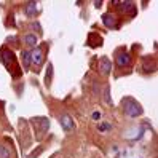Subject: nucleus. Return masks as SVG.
I'll return each mask as SVG.
<instances>
[{"label":"nucleus","mask_w":158,"mask_h":158,"mask_svg":"<svg viewBox=\"0 0 158 158\" xmlns=\"http://www.w3.org/2000/svg\"><path fill=\"white\" fill-rule=\"evenodd\" d=\"M123 112L128 115V117H139L142 114V107L137 104V102L134 101V99H131V98H128V99H125L123 101Z\"/></svg>","instance_id":"f257e3e1"},{"label":"nucleus","mask_w":158,"mask_h":158,"mask_svg":"<svg viewBox=\"0 0 158 158\" xmlns=\"http://www.w3.org/2000/svg\"><path fill=\"white\" fill-rule=\"evenodd\" d=\"M31 64H34V66H42V62H43V51L42 48H34L31 53Z\"/></svg>","instance_id":"f03ea898"},{"label":"nucleus","mask_w":158,"mask_h":158,"mask_svg":"<svg viewBox=\"0 0 158 158\" xmlns=\"http://www.w3.org/2000/svg\"><path fill=\"white\" fill-rule=\"evenodd\" d=\"M110 69H112V62H110L109 58H101L99 59V72H102L104 75H109L110 73Z\"/></svg>","instance_id":"7ed1b4c3"},{"label":"nucleus","mask_w":158,"mask_h":158,"mask_svg":"<svg viewBox=\"0 0 158 158\" xmlns=\"http://www.w3.org/2000/svg\"><path fill=\"white\" fill-rule=\"evenodd\" d=\"M115 62H117L118 67H126V66H129V62H131V56H129L128 53H120L117 56Z\"/></svg>","instance_id":"20e7f679"},{"label":"nucleus","mask_w":158,"mask_h":158,"mask_svg":"<svg viewBox=\"0 0 158 158\" xmlns=\"http://www.w3.org/2000/svg\"><path fill=\"white\" fill-rule=\"evenodd\" d=\"M61 125L62 128L66 129V131H72L73 128H75V123H73V120L70 115H62L61 117Z\"/></svg>","instance_id":"39448f33"},{"label":"nucleus","mask_w":158,"mask_h":158,"mask_svg":"<svg viewBox=\"0 0 158 158\" xmlns=\"http://www.w3.org/2000/svg\"><path fill=\"white\" fill-rule=\"evenodd\" d=\"M102 23H104L106 27L112 29V27H115V24H117V18L112 13H106V15H102Z\"/></svg>","instance_id":"423d86ee"},{"label":"nucleus","mask_w":158,"mask_h":158,"mask_svg":"<svg viewBox=\"0 0 158 158\" xmlns=\"http://www.w3.org/2000/svg\"><path fill=\"white\" fill-rule=\"evenodd\" d=\"M37 11H39V8H37V3H35V2L27 3V5H26V8H24L26 16H34V15H37Z\"/></svg>","instance_id":"0eeeda50"},{"label":"nucleus","mask_w":158,"mask_h":158,"mask_svg":"<svg viewBox=\"0 0 158 158\" xmlns=\"http://www.w3.org/2000/svg\"><path fill=\"white\" fill-rule=\"evenodd\" d=\"M21 59H23L24 70H29V67H31V54H29V51H23V54H21Z\"/></svg>","instance_id":"6e6552de"},{"label":"nucleus","mask_w":158,"mask_h":158,"mask_svg":"<svg viewBox=\"0 0 158 158\" xmlns=\"http://www.w3.org/2000/svg\"><path fill=\"white\" fill-rule=\"evenodd\" d=\"M24 42H26L27 46H35L37 45V35L35 34H27L24 37Z\"/></svg>","instance_id":"1a4fd4ad"},{"label":"nucleus","mask_w":158,"mask_h":158,"mask_svg":"<svg viewBox=\"0 0 158 158\" xmlns=\"http://www.w3.org/2000/svg\"><path fill=\"white\" fill-rule=\"evenodd\" d=\"M11 155H10V150L8 148H5V147H0V158H10Z\"/></svg>","instance_id":"9d476101"},{"label":"nucleus","mask_w":158,"mask_h":158,"mask_svg":"<svg viewBox=\"0 0 158 158\" xmlns=\"http://www.w3.org/2000/svg\"><path fill=\"white\" fill-rule=\"evenodd\" d=\"M104 99H106V102H109V104L112 102V101H110V94H109V86H106V91H104Z\"/></svg>","instance_id":"9b49d317"},{"label":"nucleus","mask_w":158,"mask_h":158,"mask_svg":"<svg viewBox=\"0 0 158 158\" xmlns=\"http://www.w3.org/2000/svg\"><path fill=\"white\" fill-rule=\"evenodd\" d=\"M110 125L109 123H104V125H99V131H106V129H109Z\"/></svg>","instance_id":"f8f14e48"},{"label":"nucleus","mask_w":158,"mask_h":158,"mask_svg":"<svg viewBox=\"0 0 158 158\" xmlns=\"http://www.w3.org/2000/svg\"><path fill=\"white\" fill-rule=\"evenodd\" d=\"M101 115H99V112H94V114H93V118H94V120H98Z\"/></svg>","instance_id":"ddd939ff"}]
</instances>
